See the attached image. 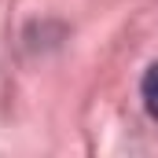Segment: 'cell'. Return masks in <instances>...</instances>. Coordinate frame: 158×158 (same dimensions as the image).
Masks as SVG:
<instances>
[{
  "label": "cell",
  "mask_w": 158,
  "mask_h": 158,
  "mask_svg": "<svg viewBox=\"0 0 158 158\" xmlns=\"http://www.w3.org/2000/svg\"><path fill=\"white\" fill-rule=\"evenodd\" d=\"M140 96H143V107H147V114L158 121V63L147 66V74L140 81Z\"/></svg>",
  "instance_id": "6da1fadb"
}]
</instances>
